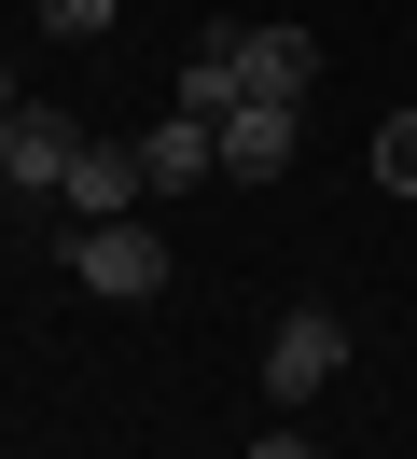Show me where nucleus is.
<instances>
[{
	"label": "nucleus",
	"instance_id": "f257e3e1",
	"mask_svg": "<svg viewBox=\"0 0 417 459\" xmlns=\"http://www.w3.org/2000/svg\"><path fill=\"white\" fill-rule=\"evenodd\" d=\"M70 279L98 292V307H139V292H167V237L139 223V209H126V223H83L70 237Z\"/></svg>",
	"mask_w": 417,
	"mask_h": 459
},
{
	"label": "nucleus",
	"instance_id": "f03ea898",
	"mask_svg": "<svg viewBox=\"0 0 417 459\" xmlns=\"http://www.w3.org/2000/svg\"><path fill=\"white\" fill-rule=\"evenodd\" d=\"M209 42H222V70H237V112H250V98L292 112V98L320 84V42H306V29H209Z\"/></svg>",
	"mask_w": 417,
	"mask_h": 459
},
{
	"label": "nucleus",
	"instance_id": "7ed1b4c3",
	"mask_svg": "<svg viewBox=\"0 0 417 459\" xmlns=\"http://www.w3.org/2000/svg\"><path fill=\"white\" fill-rule=\"evenodd\" d=\"M334 376H348V320L292 307V320L265 334V390H278V403H306V390H334Z\"/></svg>",
	"mask_w": 417,
	"mask_h": 459
},
{
	"label": "nucleus",
	"instance_id": "20e7f679",
	"mask_svg": "<svg viewBox=\"0 0 417 459\" xmlns=\"http://www.w3.org/2000/svg\"><path fill=\"white\" fill-rule=\"evenodd\" d=\"M70 168H83V126L70 112H14L0 126V181H14V195H70Z\"/></svg>",
	"mask_w": 417,
	"mask_h": 459
},
{
	"label": "nucleus",
	"instance_id": "39448f33",
	"mask_svg": "<svg viewBox=\"0 0 417 459\" xmlns=\"http://www.w3.org/2000/svg\"><path fill=\"white\" fill-rule=\"evenodd\" d=\"M139 195H153V168H139V140H83V168H70V223H126Z\"/></svg>",
	"mask_w": 417,
	"mask_h": 459
},
{
	"label": "nucleus",
	"instance_id": "423d86ee",
	"mask_svg": "<svg viewBox=\"0 0 417 459\" xmlns=\"http://www.w3.org/2000/svg\"><path fill=\"white\" fill-rule=\"evenodd\" d=\"M139 168H153V195H195V181H222V126L209 112H167L153 140H139Z\"/></svg>",
	"mask_w": 417,
	"mask_h": 459
},
{
	"label": "nucleus",
	"instance_id": "0eeeda50",
	"mask_svg": "<svg viewBox=\"0 0 417 459\" xmlns=\"http://www.w3.org/2000/svg\"><path fill=\"white\" fill-rule=\"evenodd\" d=\"M292 140H306V126L278 112V98H250V112H222V181H278V168H292Z\"/></svg>",
	"mask_w": 417,
	"mask_h": 459
},
{
	"label": "nucleus",
	"instance_id": "6e6552de",
	"mask_svg": "<svg viewBox=\"0 0 417 459\" xmlns=\"http://www.w3.org/2000/svg\"><path fill=\"white\" fill-rule=\"evenodd\" d=\"M376 181H389V195H417V112L376 126Z\"/></svg>",
	"mask_w": 417,
	"mask_h": 459
},
{
	"label": "nucleus",
	"instance_id": "1a4fd4ad",
	"mask_svg": "<svg viewBox=\"0 0 417 459\" xmlns=\"http://www.w3.org/2000/svg\"><path fill=\"white\" fill-rule=\"evenodd\" d=\"M111 14H126V0H42V29H56V42H98Z\"/></svg>",
	"mask_w": 417,
	"mask_h": 459
},
{
	"label": "nucleus",
	"instance_id": "9d476101",
	"mask_svg": "<svg viewBox=\"0 0 417 459\" xmlns=\"http://www.w3.org/2000/svg\"><path fill=\"white\" fill-rule=\"evenodd\" d=\"M250 459H320V446H292V431H265V446H250Z\"/></svg>",
	"mask_w": 417,
	"mask_h": 459
},
{
	"label": "nucleus",
	"instance_id": "9b49d317",
	"mask_svg": "<svg viewBox=\"0 0 417 459\" xmlns=\"http://www.w3.org/2000/svg\"><path fill=\"white\" fill-rule=\"evenodd\" d=\"M14 112H28V98H14V56H0V126H14Z\"/></svg>",
	"mask_w": 417,
	"mask_h": 459
}]
</instances>
